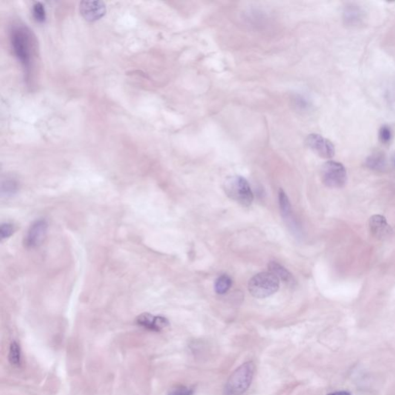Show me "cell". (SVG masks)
Masks as SVG:
<instances>
[{
    "mask_svg": "<svg viewBox=\"0 0 395 395\" xmlns=\"http://www.w3.org/2000/svg\"><path fill=\"white\" fill-rule=\"evenodd\" d=\"M194 390L185 386L179 385L171 388L166 395H193Z\"/></svg>",
    "mask_w": 395,
    "mask_h": 395,
    "instance_id": "obj_18",
    "label": "cell"
},
{
    "mask_svg": "<svg viewBox=\"0 0 395 395\" xmlns=\"http://www.w3.org/2000/svg\"><path fill=\"white\" fill-rule=\"evenodd\" d=\"M80 11L86 21L94 22L105 16L106 7L102 1H83L80 4Z\"/></svg>",
    "mask_w": 395,
    "mask_h": 395,
    "instance_id": "obj_9",
    "label": "cell"
},
{
    "mask_svg": "<svg viewBox=\"0 0 395 395\" xmlns=\"http://www.w3.org/2000/svg\"><path fill=\"white\" fill-rule=\"evenodd\" d=\"M48 224L45 220H38L30 226L24 243L28 248H35L40 246L47 235Z\"/></svg>",
    "mask_w": 395,
    "mask_h": 395,
    "instance_id": "obj_8",
    "label": "cell"
},
{
    "mask_svg": "<svg viewBox=\"0 0 395 395\" xmlns=\"http://www.w3.org/2000/svg\"><path fill=\"white\" fill-rule=\"evenodd\" d=\"M392 137V132L390 128L387 125L381 127L379 131V139L381 143L387 144L390 142Z\"/></svg>",
    "mask_w": 395,
    "mask_h": 395,
    "instance_id": "obj_20",
    "label": "cell"
},
{
    "mask_svg": "<svg viewBox=\"0 0 395 395\" xmlns=\"http://www.w3.org/2000/svg\"><path fill=\"white\" fill-rule=\"evenodd\" d=\"M280 287V280L272 272H263L254 275L248 288L254 298L263 299L275 293Z\"/></svg>",
    "mask_w": 395,
    "mask_h": 395,
    "instance_id": "obj_4",
    "label": "cell"
},
{
    "mask_svg": "<svg viewBox=\"0 0 395 395\" xmlns=\"http://www.w3.org/2000/svg\"><path fill=\"white\" fill-rule=\"evenodd\" d=\"M17 191V186L16 183L13 180H7L4 182L2 185L3 194L6 195H11L15 194Z\"/></svg>",
    "mask_w": 395,
    "mask_h": 395,
    "instance_id": "obj_19",
    "label": "cell"
},
{
    "mask_svg": "<svg viewBox=\"0 0 395 395\" xmlns=\"http://www.w3.org/2000/svg\"><path fill=\"white\" fill-rule=\"evenodd\" d=\"M226 195L244 207H248L253 202V193L246 179L242 176H232L224 182Z\"/></svg>",
    "mask_w": 395,
    "mask_h": 395,
    "instance_id": "obj_2",
    "label": "cell"
},
{
    "mask_svg": "<svg viewBox=\"0 0 395 395\" xmlns=\"http://www.w3.org/2000/svg\"><path fill=\"white\" fill-rule=\"evenodd\" d=\"M327 395H351L350 392L341 390V391L333 392V393H328Z\"/></svg>",
    "mask_w": 395,
    "mask_h": 395,
    "instance_id": "obj_22",
    "label": "cell"
},
{
    "mask_svg": "<svg viewBox=\"0 0 395 395\" xmlns=\"http://www.w3.org/2000/svg\"><path fill=\"white\" fill-rule=\"evenodd\" d=\"M279 202H280V209H281L282 215L284 218L289 220L292 215V209H291V205L289 203V198L286 195L285 191L280 188L279 191Z\"/></svg>",
    "mask_w": 395,
    "mask_h": 395,
    "instance_id": "obj_14",
    "label": "cell"
},
{
    "mask_svg": "<svg viewBox=\"0 0 395 395\" xmlns=\"http://www.w3.org/2000/svg\"><path fill=\"white\" fill-rule=\"evenodd\" d=\"M255 364L252 361L245 363L231 374L225 385V395H243L252 384L255 373Z\"/></svg>",
    "mask_w": 395,
    "mask_h": 395,
    "instance_id": "obj_1",
    "label": "cell"
},
{
    "mask_svg": "<svg viewBox=\"0 0 395 395\" xmlns=\"http://www.w3.org/2000/svg\"><path fill=\"white\" fill-rule=\"evenodd\" d=\"M306 144L311 151L322 159H330L334 156V145L320 134H310L306 139Z\"/></svg>",
    "mask_w": 395,
    "mask_h": 395,
    "instance_id": "obj_6",
    "label": "cell"
},
{
    "mask_svg": "<svg viewBox=\"0 0 395 395\" xmlns=\"http://www.w3.org/2000/svg\"><path fill=\"white\" fill-rule=\"evenodd\" d=\"M11 44L15 56L26 68L30 67L32 54L31 34L24 27H16L11 31Z\"/></svg>",
    "mask_w": 395,
    "mask_h": 395,
    "instance_id": "obj_3",
    "label": "cell"
},
{
    "mask_svg": "<svg viewBox=\"0 0 395 395\" xmlns=\"http://www.w3.org/2000/svg\"><path fill=\"white\" fill-rule=\"evenodd\" d=\"M14 232V227L10 223H4L0 227V235L1 238L6 239L10 237Z\"/></svg>",
    "mask_w": 395,
    "mask_h": 395,
    "instance_id": "obj_21",
    "label": "cell"
},
{
    "mask_svg": "<svg viewBox=\"0 0 395 395\" xmlns=\"http://www.w3.org/2000/svg\"><path fill=\"white\" fill-rule=\"evenodd\" d=\"M364 19L365 12L359 4L350 3L344 7L343 21L346 27L356 28L364 24Z\"/></svg>",
    "mask_w": 395,
    "mask_h": 395,
    "instance_id": "obj_7",
    "label": "cell"
},
{
    "mask_svg": "<svg viewBox=\"0 0 395 395\" xmlns=\"http://www.w3.org/2000/svg\"><path fill=\"white\" fill-rule=\"evenodd\" d=\"M321 177L323 183L328 188H342L347 183V171L340 162L329 161L321 167Z\"/></svg>",
    "mask_w": 395,
    "mask_h": 395,
    "instance_id": "obj_5",
    "label": "cell"
},
{
    "mask_svg": "<svg viewBox=\"0 0 395 395\" xmlns=\"http://www.w3.org/2000/svg\"><path fill=\"white\" fill-rule=\"evenodd\" d=\"M365 165L373 171H384L387 168V159L383 153L376 152L367 157Z\"/></svg>",
    "mask_w": 395,
    "mask_h": 395,
    "instance_id": "obj_12",
    "label": "cell"
},
{
    "mask_svg": "<svg viewBox=\"0 0 395 395\" xmlns=\"http://www.w3.org/2000/svg\"><path fill=\"white\" fill-rule=\"evenodd\" d=\"M269 269L270 272L273 273L279 280H283L285 283H292V274L282 265L279 264L276 262H270Z\"/></svg>",
    "mask_w": 395,
    "mask_h": 395,
    "instance_id": "obj_13",
    "label": "cell"
},
{
    "mask_svg": "<svg viewBox=\"0 0 395 395\" xmlns=\"http://www.w3.org/2000/svg\"><path fill=\"white\" fill-rule=\"evenodd\" d=\"M393 162H394V165H395V157H394V159H393Z\"/></svg>",
    "mask_w": 395,
    "mask_h": 395,
    "instance_id": "obj_23",
    "label": "cell"
},
{
    "mask_svg": "<svg viewBox=\"0 0 395 395\" xmlns=\"http://www.w3.org/2000/svg\"><path fill=\"white\" fill-rule=\"evenodd\" d=\"M9 360L13 365L19 366L21 364V350L19 344L14 341L10 345Z\"/></svg>",
    "mask_w": 395,
    "mask_h": 395,
    "instance_id": "obj_16",
    "label": "cell"
},
{
    "mask_svg": "<svg viewBox=\"0 0 395 395\" xmlns=\"http://www.w3.org/2000/svg\"><path fill=\"white\" fill-rule=\"evenodd\" d=\"M136 323L144 328L157 332L164 330L169 325V322L166 318L153 316L150 313H142L137 317Z\"/></svg>",
    "mask_w": 395,
    "mask_h": 395,
    "instance_id": "obj_11",
    "label": "cell"
},
{
    "mask_svg": "<svg viewBox=\"0 0 395 395\" xmlns=\"http://www.w3.org/2000/svg\"><path fill=\"white\" fill-rule=\"evenodd\" d=\"M232 286V280L229 275H220L215 283V290L218 294H224L229 291Z\"/></svg>",
    "mask_w": 395,
    "mask_h": 395,
    "instance_id": "obj_15",
    "label": "cell"
},
{
    "mask_svg": "<svg viewBox=\"0 0 395 395\" xmlns=\"http://www.w3.org/2000/svg\"><path fill=\"white\" fill-rule=\"evenodd\" d=\"M369 228L372 235L378 240H384L391 235L393 230L387 220L381 215H373L369 222Z\"/></svg>",
    "mask_w": 395,
    "mask_h": 395,
    "instance_id": "obj_10",
    "label": "cell"
},
{
    "mask_svg": "<svg viewBox=\"0 0 395 395\" xmlns=\"http://www.w3.org/2000/svg\"><path fill=\"white\" fill-rule=\"evenodd\" d=\"M33 17L36 19V22H45L47 15H46V10L45 8H44V6L41 3H36V4L33 6Z\"/></svg>",
    "mask_w": 395,
    "mask_h": 395,
    "instance_id": "obj_17",
    "label": "cell"
}]
</instances>
